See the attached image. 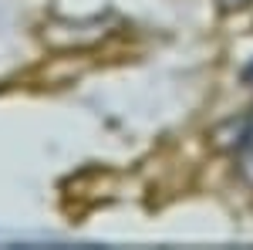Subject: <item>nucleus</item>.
Segmentation results:
<instances>
[{
  "label": "nucleus",
  "instance_id": "obj_1",
  "mask_svg": "<svg viewBox=\"0 0 253 250\" xmlns=\"http://www.w3.org/2000/svg\"><path fill=\"white\" fill-rule=\"evenodd\" d=\"M219 3H223V7H243L247 0H219Z\"/></svg>",
  "mask_w": 253,
  "mask_h": 250
}]
</instances>
